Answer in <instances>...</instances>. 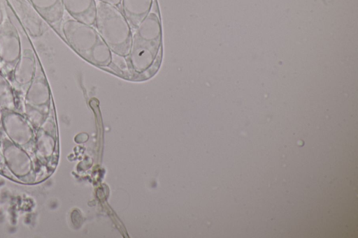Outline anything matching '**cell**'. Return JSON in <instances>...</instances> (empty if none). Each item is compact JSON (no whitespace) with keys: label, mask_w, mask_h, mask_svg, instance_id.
<instances>
[{"label":"cell","mask_w":358,"mask_h":238,"mask_svg":"<svg viewBox=\"0 0 358 238\" xmlns=\"http://www.w3.org/2000/svg\"><path fill=\"white\" fill-rule=\"evenodd\" d=\"M162 42V24L157 0L148 15L132 31L131 47L127 56L132 80H143L145 74L153 75L160 64Z\"/></svg>","instance_id":"1"},{"label":"cell","mask_w":358,"mask_h":238,"mask_svg":"<svg viewBox=\"0 0 358 238\" xmlns=\"http://www.w3.org/2000/svg\"><path fill=\"white\" fill-rule=\"evenodd\" d=\"M61 31L68 45L81 58L101 68L108 66L112 52L94 26L70 17L63 20Z\"/></svg>","instance_id":"2"},{"label":"cell","mask_w":358,"mask_h":238,"mask_svg":"<svg viewBox=\"0 0 358 238\" xmlns=\"http://www.w3.org/2000/svg\"><path fill=\"white\" fill-rule=\"evenodd\" d=\"M96 10L94 27L112 52L129 55L132 29L120 8L96 0Z\"/></svg>","instance_id":"3"},{"label":"cell","mask_w":358,"mask_h":238,"mask_svg":"<svg viewBox=\"0 0 358 238\" xmlns=\"http://www.w3.org/2000/svg\"><path fill=\"white\" fill-rule=\"evenodd\" d=\"M22 114L34 129L41 127L51 113V94L41 70H38L23 96Z\"/></svg>","instance_id":"4"},{"label":"cell","mask_w":358,"mask_h":238,"mask_svg":"<svg viewBox=\"0 0 358 238\" xmlns=\"http://www.w3.org/2000/svg\"><path fill=\"white\" fill-rule=\"evenodd\" d=\"M0 140L5 168L21 182L29 184L35 181L37 172L31 155L3 134Z\"/></svg>","instance_id":"5"},{"label":"cell","mask_w":358,"mask_h":238,"mask_svg":"<svg viewBox=\"0 0 358 238\" xmlns=\"http://www.w3.org/2000/svg\"><path fill=\"white\" fill-rule=\"evenodd\" d=\"M0 119L3 134L34 156L35 129L26 117L18 110L2 109Z\"/></svg>","instance_id":"6"},{"label":"cell","mask_w":358,"mask_h":238,"mask_svg":"<svg viewBox=\"0 0 358 238\" xmlns=\"http://www.w3.org/2000/svg\"><path fill=\"white\" fill-rule=\"evenodd\" d=\"M19 32L6 14L0 21V70L10 81L13 71L22 54Z\"/></svg>","instance_id":"7"},{"label":"cell","mask_w":358,"mask_h":238,"mask_svg":"<svg viewBox=\"0 0 358 238\" xmlns=\"http://www.w3.org/2000/svg\"><path fill=\"white\" fill-rule=\"evenodd\" d=\"M57 147L56 128L54 118L50 114L44 124L35 130L34 156L42 165L50 163Z\"/></svg>","instance_id":"8"},{"label":"cell","mask_w":358,"mask_h":238,"mask_svg":"<svg viewBox=\"0 0 358 238\" xmlns=\"http://www.w3.org/2000/svg\"><path fill=\"white\" fill-rule=\"evenodd\" d=\"M37 61L34 51L30 48L22 50L10 78V82L15 90L22 93L23 96L36 76Z\"/></svg>","instance_id":"9"},{"label":"cell","mask_w":358,"mask_h":238,"mask_svg":"<svg viewBox=\"0 0 358 238\" xmlns=\"http://www.w3.org/2000/svg\"><path fill=\"white\" fill-rule=\"evenodd\" d=\"M41 17L54 29L61 31L64 8L62 0H29Z\"/></svg>","instance_id":"10"},{"label":"cell","mask_w":358,"mask_h":238,"mask_svg":"<svg viewBox=\"0 0 358 238\" xmlns=\"http://www.w3.org/2000/svg\"><path fill=\"white\" fill-rule=\"evenodd\" d=\"M65 11L71 17L90 25H94L96 0H62Z\"/></svg>","instance_id":"11"},{"label":"cell","mask_w":358,"mask_h":238,"mask_svg":"<svg viewBox=\"0 0 358 238\" xmlns=\"http://www.w3.org/2000/svg\"><path fill=\"white\" fill-rule=\"evenodd\" d=\"M155 0H121V11L128 21L132 31L143 20L152 9Z\"/></svg>","instance_id":"12"},{"label":"cell","mask_w":358,"mask_h":238,"mask_svg":"<svg viewBox=\"0 0 358 238\" xmlns=\"http://www.w3.org/2000/svg\"><path fill=\"white\" fill-rule=\"evenodd\" d=\"M18 110L16 94L10 81L0 70V110Z\"/></svg>","instance_id":"13"},{"label":"cell","mask_w":358,"mask_h":238,"mask_svg":"<svg viewBox=\"0 0 358 238\" xmlns=\"http://www.w3.org/2000/svg\"><path fill=\"white\" fill-rule=\"evenodd\" d=\"M107 68L120 76L132 80V73L127 57L112 52L111 61Z\"/></svg>","instance_id":"14"},{"label":"cell","mask_w":358,"mask_h":238,"mask_svg":"<svg viewBox=\"0 0 358 238\" xmlns=\"http://www.w3.org/2000/svg\"><path fill=\"white\" fill-rule=\"evenodd\" d=\"M102 2L108 3L112 5H114L115 6L119 7L120 5L121 0H98Z\"/></svg>","instance_id":"15"},{"label":"cell","mask_w":358,"mask_h":238,"mask_svg":"<svg viewBox=\"0 0 358 238\" xmlns=\"http://www.w3.org/2000/svg\"><path fill=\"white\" fill-rule=\"evenodd\" d=\"M3 168H5V166H4L3 159L2 153H1V140H0V170H2Z\"/></svg>","instance_id":"16"},{"label":"cell","mask_w":358,"mask_h":238,"mask_svg":"<svg viewBox=\"0 0 358 238\" xmlns=\"http://www.w3.org/2000/svg\"><path fill=\"white\" fill-rule=\"evenodd\" d=\"M3 135V132H2V129H1V119H0V137L1 136Z\"/></svg>","instance_id":"17"},{"label":"cell","mask_w":358,"mask_h":238,"mask_svg":"<svg viewBox=\"0 0 358 238\" xmlns=\"http://www.w3.org/2000/svg\"><path fill=\"white\" fill-rule=\"evenodd\" d=\"M0 13H1V11H0ZM1 15H0V21H1Z\"/></svg>","instance_id":"18"}]
</instances>
